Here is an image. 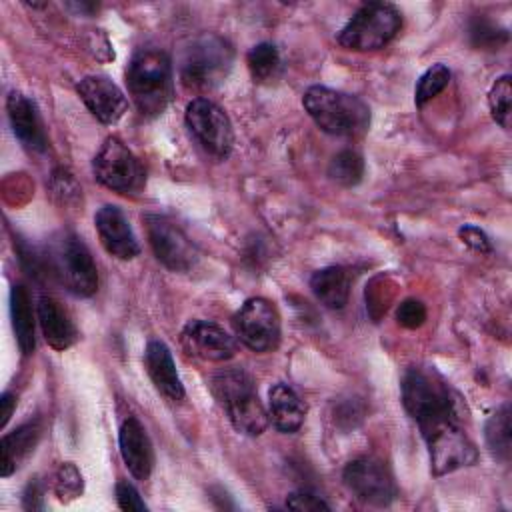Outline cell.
Segmentation results:
<instances>
[{
	"label": "cell",
	"mask_w": 512,
	"mask_h": 512,
	"mask_svg": "<svg viewBox=\"0 0 512 512\" xmlns=\"http://www.w3.org/2000/svg\"><path fill=\"white\" fill-rule=\"evenodd\" d=\"M400 388L402 404L422 434L444 422H458V398L434 368H408Z\"/></svg>",
	"instance_id": "cell-1"
},
{
	"label": "cell",
	"mask_w": 512,
	"mask_h": 512,
	"mask_svg": "<svg viewBox=\"0 0 512 512\" xmlns=\"http://www.w3.org/2000/svg\"><path fill=\"white\" fill-rule=\"evenodd\" d=\"M302 104L316 126L332 136L358 138L370 126V108L354 94L310 86L302 96Z\"/></svg>",
	"instance_id": "cell-2"
},
{
	"label": "cell",
	"mask_w": 512,
	"mask_h": 512,
	"mask_svg": "<svg viewBox=\"0 0 512 512\" xmlns=\"http://www.w3.org/2000/svg\"><path fill=\"white\" fill-rule=\"evenodd\" d=\"M126 84L132 102L142 116H158L172 98V62L158 48L138 50L128 68Z\"/></svg>",
	"instance_id": "cell-3"
},
{
	"label": "cell",
	"mask_w": 512,
	"mask_h": 512,
	"mask_svg": "<svg viewBox=\"0 0 512 512\" xmlns=\"http://www.w3.org/2000/svg\"><path fill=\"white\" fill-rule=\"evenodd\" d=\"M232 62L234 50L222 36L202 34L194 38L180 56V82L194 92L212 90L228 76Z\"/></svg>",
	"instance_id": "cell-4"
},
{
	"label": "cell",
	"mask_w": 512,
	"mask_h": 512,
	"mask_svg": "<svg viewBox=\"0 0 512 512\" xmlns=\"http://www.w3.org/2000/svg\"><path fill=\"white\" fill-rule=\"evenodd\" d=\"M46 266L68 292L86 298L98 288V270L86 244L74 234H60L48 248Z\"/></svg>",
	"instance_id": "cell-5"
},
{
	"label": "cell",
	"mask_w": 512,
	"mask_h": 512,
	"mask_svg": "<svg viewBox=\"0 0 512 512\" xmlns=\"http://www.w3.org/2000/svg\"><path fill=\"white\" fill-rule=\"evenodd\" d=\"M400 28L402 16L392 4L368 2L360 6L338 32V44L354 52L380 50L400 32Z\"/></svg>",
	"instance_id": "cell-6"
},
{
	"label": "cell",
	"mask_w": 512,
	"mask_h": 512,
	"mask_svg": "<svg viewBox=\"0 0 512 512\" xmlns=\"http://www.w3.org/2000/svg\"><path fill=\"white\" fill-rule=\"evenodd\" d=\"M186 126L198 144L214 158L224 160L232 150V124L226 112L208 98H194L184 112Z\"/></svg>",
	"instance_id": "cell-7"
},
{
	"label": "cell",
	"mask_w": 512,
	"mask_h": 512,
	"mask_svg": "<svg viewBox=\"0 0 512 512\" xmlns=\"http://www.w3.org/2000/svg\"><path fill=\"white\" fill-rule=\"evenodd\" d=\"M232 324L238 340L254 352H270L280 342V314L266 298H248Z\"/></svg>",
	"instance_id": "cell-8"
},
{
	"label": "cell",
	"mask_w": 512,
	"mask_h": 512,
	"mask_svg": "<svg viewBox=\"0 0 512 512\" xmlns=\"http://www.w3.org/2000/svg\"><path fill=\"white\" fill-rule=\"evenodd\" d=\"M428 444L430 470L434 476H444L478 460L476 446L460 430L458 422H444L422 434Z\"/></svg>",
	"instance_id": "cell-9"
},
{
	"label": "cell",
	"mask_w": 512,
	"mask_h": 512,
	"mask_svg": "<svg viewBox=\"0 0 512 512\" xmlns=\"http://www.w3.org/2000/svg\"><path fill=\"white\" fill-rule=\"evenodd\" d=\"M148 242L158 262L174 272L190 270L198 260V250L192 240L166 216L146 214L144 216Z\"/></svg>",
	"instance_id": "cell-10"
},
{
	"label": "cell",
	"mask_w": 512,
	"mask_h": 512,
	"mask_svg": "<svg viewBox=\"0 0 512 512\" xmlns=\"http://www.w3.org/2000/svg\"><path fill=\"white\" fill-rule=\"evenodd\" d=\"M92 170L102 186L120 194L138 190L144 176L136 156L118 138L112 136L104 140L102 148L94 156Z\"/></svg>",
	"instance_id": "cell-11"
},
{
	"label": "cell",
	"mask_w": 512,
	"mask_h": 512,
	"mask_svg": "<svg viewBox=\"0 0 512 512\" xmlns=\"http://www.w3.org/2000/svg\"><path fill=\"white\" fill-rule=\"evenodd\" d=\"M346 488L364 504L388 506L396 498V484L388 468L374 458H356L342 472Z\"/></svg>",
	"instance_id": "cell-12"
},
{
	"label": "cell",
	"mask_w": 512,
	"mask_h": 512,
	"mask_svg": "<svg viewBox=\"0 0 512 512\" xmlns=\"http://www.w3.org/2000/svg\"><path fill=\"white\" fill-rule=\"evenodd\" d=\"M182 344L188 354L208 362L230 360L238 350L236 338L208 320H190L182 330Z\"/></svg>",
	"instance_id": "cell-13"
},
{
	"label": "cell",
	"mask_w": 512,
	"mask_h": 512,
	"mask_svg": "<svg viewBox=\"0 0 512 512\" xmlns=\"http://www.w3.org/2000/svg\"><path fill=\"white\" fill-rule=\"evenodd\" d=\"M76 92L82 98V102L86 104V108L102 124L118 122L128 108L124 92L110 78L100 76V74L84 76L76 84Z\"/></svg>",
	"instance_id": "cell-14"
},
{
	"label": "cell",
	"mask_w": 512,
	"mask_h": 512,
	"mask_svg": "<svg viewBox=\"0 0 512 512\" xmlns=\"http://www.w3.org/2000/svg\"><path fill=\"white\" fill-rule=\"evenodd\" d=\"M94 224H96L98 238L108 254L120 260H130L138 256L140 252L138 240L128 224V218L118 206L114 204L102 206L94 216Z\"/></svg>",
	"instance_id": "cell-15"
},
{
	"label": "cell",
	"mask_w": 512,
	"mask_h": 512,
	"mask_svg": "<svg viewBox=\"0 0 512 512\" xmlns=\"http://www.w3.org/2000/svg\"><path fill=\"white\" fill-rule=\"evenodd\" d=\"M118 444H120L122 460L128 466V470L132 472V476L138 480H146L154 466V450H152V442L138 418L128 416L122 422L120 434H118Z\"/></svg>",
	"instance_id": "cell-16"
},
{
	"label": "cell",
	"mask_w": 512,
	"mask_h": 512,
	"mask_svg": "<svg viewBox=\"0 0 512 512\" xmlns=\"http://www.w3.org/2000/svg\"><path fill=\"white\" fill-rule=\"evenodd\" d=\"M6 110L14 136L34 152L46 150V134L36 112V106L20 92H10L6 100Z\"/></svg>",
	"instance_id": "cell-17"
},
{
	"label": "cell",
	"mask_w": 512,
	"mask_h": 512,
	"mask_svg": "<svg viewBox=\"0 0 512 512\" xmlns=\"http://www.w3.org/2000/svg\"><path fill=\"white\" fill-rule=\"evenodd\" d=\"M144 366L150 380L162 396H166L170 402H180L184 398V386L176 372L172 354L164 342H148L144 350Z\"/></svg>",
	"instance_id": "cell-18"
},
{
	"label": "cell",
	"mask_w": 512,
	"mask_h": 512,
	"mask_svg": "<svg viewBox=\"0 0 512 512\" xmlns=\"http://www.w3.org/2000/svg\"><path fill=\"white\" fill-rule=\"evenodd\" d=\"M38 322H40L46 342L54 350L70 348L78 338V330H76V324L72 322L70 314L52 296H42L38 300Z\"/></svg>",
	"instance_id": "cell-19"
},
{
	"label": "cell",
	"mask_w": 512,
	"mask_h": 512,
	"mask_svg": "<svg viewBox=\"0 0 512 512\" xmlns=\"http://www.w3.org/2000/svg\"><path fill=\"white\" fill-rule=\"evenodd\" d=\"M306 416L302 398L286 384H274L268 392V418L284 434L296 432Z\"/></svg>",
	"instance_id": "cell-20"
},
{
	"label": "cell",
	"mask_w": 512,
	"mask_h": 512,
	"mask_svg": "<svg viewBox=\"0 0 512 512\" xmlns=\"http://www.w3.org/2000/svg\"><path fill=\"white\" fill-rule=\"evenodd\" d=\"M310 288L314 296L330 310H340L348 304L352 278L350 272L342 266H328L316 270L310 278Z\"/></svg>",
	"instance_id": "cell-21"
},
{
	"label": "cell",
	"mask_w": 512,
	"mask_h": 512,
	"mask_svg": "<svg viewBox=\"0 0 512 512\" xmlns=\"http://www.w3.org/2000/svg\"><path fill=\"white\" fill-rule=\"evenodd\" d=\"M42 436V424L40 420L26 422L18 426L16 430L8 432L0 440V466H2V476H10L18 464L34 450Z\"/></svg>",
	"instance_id": "cell-22"
},
{
	"label": "cell",
	"mask_w": 512,
	"mask_h": 512,
	"mask_svg": "<svg viewBox=\"0 0 512 512\" xmlns=\"http://www.w3.org/2000/svg\"><path fill=\"white\" fill-rule=\"evenodd\" d=\"M10 314H12V328L16 334L18 348L24 356H30L36 348L34 312H32L30 294L22 284H14L10 290Z\"/></svg>",
	"instance_id": "cell-23"
},
{
	"label": "cell",
	"mask_w": 512,
	"mask_h": 512,
	"mask_svg": "<svg viewBox=\"0 0 512 512\" xmlns=\"http://www.w3.org/2000/svg\"><path fill=\"white\" fill-rule=\"evenodd\" d=\"M226 412L230 416L232 426L246 436H260L266 430V426L270 424L268 412L262 406V402L258 400L256 390L234 400L232 404H228Z\"/></svg>",
	"instance_id": "cell-24"
},
{
	"label": "cell",
	"mask_w": 512,
	"mask_h": 512,
	"mask_svg": "<svg viewBox=\"0 0 512 512\" xmlns=\"http://www.w3.org/2000/svg\"><path fill=\"white\" fill-rule=\"evenodd\" d=\"M210 390H212L214 398L226 408L234 400L254 392V382H252V378L244 370L228 368V370L218 372V374L212 376Z\"/></svg>",
	"instance_id": "cell-25"
},
{
	"label": "cell",
	"mask_w": 512,
	"mask_h": 512,
	"mask_svg": "<svg viewBox=\"0 0 512 512\" xmlns=\"http://www.w3.org/2000/svg\"><path fill=\"white\" fill-rule=\"evenodd\" d=\"M246 64H248V70H250L254 82H260V84L276 80L280 74V68H282L280 52L270 42H260V44L252 46L246 56Z\"/></svg>",
	"instance_id": "cell-26"
},
{
	"label": "cell",
	"mask_w": 512,
	"mask_h": 512,
	"mask_svg": "<svg viewBox=\"0 0 512 512\" xmlns=\"http://www.w3.org/2000/svg\"><path fill=\"white\" fill-rule=\"evenodd\" d=\"M510 406L502 404L486 422V444L490 452L502 460L508 462L510 458V442H512V432H510Z\"/></svg>",
	"instance_id": "cell-27"
},
{
	"label": "cell",
	"mask_w": 512,
	"mask_h": 512,
	"mask_svg": "<svg viewBox=\"0 0 512 512\" xmlns=\"http://www.w3.org/2000/svg\"><path fill=\"white\" fill-rule=\"evenodd\" d=\"M364 174V160L354 150L338 152L328 164V176L340 186H356Z\"/></svg>",
	"instance_id": "cell-28"
},
{
	"label": "cell",
	"mask_w": 512,
	"mask_h": 512,
	"mask_svg": "<svg viewBox=\"0 0 512 512\" xmlns=\"http://www.w3.org/2000/svg\"><path fill=\"white\" fill-rule=\"evenodd\" d=\"M488 104H490V112H492L494 120L504 130H508L510 128V116H512V112H510L512 110L510 108V104H512V84H510V76L508 74L500 76L492 84V88L488 92Z\"/></svg>",
	"instance_id": "cell-29"
},
{
	"label": "cell",
	"mask_w": 512,
	"mask_h": 512,
	"mask_svg": "<svg viewBox=\"0 0 512 512\" xmlns=\"http://www.w3.org/2000/svg\"><path fill=\"white\" fill-rule=\"evenodd\" d=\"M448 82H450V70L444 64L430 66L416 84V92H414L416 106H424L428 100L438 96L448 86Z\"/></svg>",
	"instance_id": "cell-30"
},
{
	"label": "cell",
	"mask_w": 512,
	"mask_h": 512,
	"mask_svg": "<svg viewBox=\"0 0 512 512\" xmlns=\"http://www.w3.org/2000/svg\"><path fill=\"white\" fill-rule=\"evenodd\" d=\"M84 482H82V474L76 468V464L72 462H64L60 464V468L56 470L54 476V492L58 496L60 502H70L76 500L82 494Z\"/></svg>",
	"instance_id": "cell-31"
},
{
	"label": "cell",
	"mask_w": 512,
	"mask_h": 512,
	"mask_svg": "<svg viewBox=\"0 0 512 512\" xmlns=\"http://www.w3.org/2000/svg\"><path fill=\"white\" fill-rule=\"evenodd\" d=\"M426 320V306L416 298H406L396 308V322L408 330H416Z\"/></svg>",
	"instance_id": "cell-32"
},
{
	"label": "cell",
	"mask_w": 512,
	"mask_h": 512,
	"mask_svg": "<svg viewBox=\"0 0 512 512\" xmlns=\"http://www.w3.org/2000/svg\"><path fill=\"white\" fill-rule=\"evenodd\" d=\"M116 502L126 512H146L148 510V506L140 498L138 490L130 482H126V480H120L116 484Z\"/></svg>",
	"instance_id": "cell-33"
},
{
	"label": "cell",
	"mask_w": 512,
	"mask_h": 512,
	"mask_svg": "<svg viewBox=\"0 0 512 512\" xmlns=\"http://www.w3.org/2000/svg\"><path fill=\"white\" fill-rule=\"evenodd\" d=\"M286 508L290 510H300V512H310V510H330V504H326L320 496L312 492H292L286 498Z\"/></svg>",
	"instance_id": "cell-34"
},
{
	"label": "cell",
	"mask_w": 512,
	"mask_h": 512,
	"mask_svg": "<svg viewBox=\"0 0 512 512\" xmlns=\"http://www.w3.org/2000/svg\"><path fill=\"white\" fill-rule=\"evenodd\" d=\"M458 236H460V240H462L468 248H472L474 252H480V254H490V252H492L490 238H488L480 228H476V226H472V224L462 226V228L458 230Z\"/></svg>",
	"instance_id": "cell-35"
},
{
	"label": "cell",
	"mask_w": 512,
	"mask_h": 512,
	"mask_svg": "<svg viewBox=\"0 0 512 512\" xmlns=\"http://www.w3.org/2000/svg\"><path fill=\"white\" fill-rule=\"evenodd\" d=\"M472 36H474V42L478 46L494 48V46H500L502 42H506V32L504 30H496L488 22H476L472 26Z\"/></svg>",
	"instance_id": "cell-36"
},
{
	"label": "cell",
	"mask_w": 512,
	"mask_h": 512,
	"mask_svg": "<svg viewBox=\"0 0 512 512\" xmlns=\"http://www.w3.org/2000/svg\"><path fill=\"white\" fill-rule=\"evenodd\" d=\"M24 508L26 510H42L44 502H42V484L38 480L28 482L26 490H24Z\"/></svg>",
	"instance_id": "cell-37"
},
{
	"label": "cell",
	"mask_w": 512,
	"mask_h": 512,
	"mask_svg": "<svg viewBox=\"0 0 512 512\" xmlns=\"http://www.w3.org/2000/svg\"><path fill=\"white\" fill-rule=\"evenodd\" d=\"M16 408V396L12 392H4L0 396V428H4Z\"/></svg>",
	"instance_id": "cell-38"
}]
</instances>
